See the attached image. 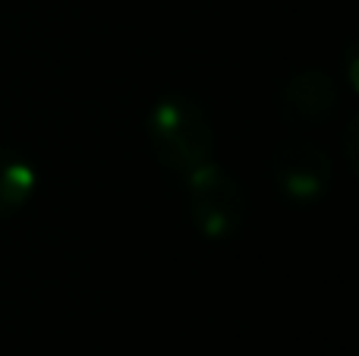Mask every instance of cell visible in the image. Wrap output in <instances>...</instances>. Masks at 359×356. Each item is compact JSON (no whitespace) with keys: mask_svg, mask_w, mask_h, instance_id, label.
I'll return each instance as SVG.
<instances>
[{"mask_svg":"<svg viewBox=\"0 0 359 356\" xmlns=\"http://www.w3.org/2000/svg\"><path fill=\"white\" fill-rule=\"evenodd\" d=\"M189 212L205 240H230L243 231L249 199L243 183L221 164L202 161L186 174Z\"/></svg>","mask_w":359,"mask_h":356,"instance_id":"obj_2","label":"cell"},{"mask_svg":"<svg viewBox=\"0 0 359 356\" xmlns=\"http://www.w3.org/2000/svg\"><path fill=\"white\" fill-rule=\"evenodd\" d=\"M353 132H356V117H353V120H350V126H347V139H353ZM347 158H350V167H353V170H356V164H353V142H350V145H347Z\"/></svg>","mask_w":359,"mask_h":356,"instance_id":"obj_6","label":"cell"},{"mask_svg":"<svg viewBox=\"0 0 359 356\" xmlns=\"http://www.w3.org/2000/svg\"><path fill=\"white\" fill-rule=\"evenodd\" d=\"M271 177L278 193L293 205H316L331 189V155L309 136H290L271 158Z\"/></svg>","mask_w":359,"mask_h":356,"instance_id":"obj_3","label":"cell"},{"mask_svg":"<svg viewBox=\"0 0 359 356\" xmlns=\"http://www.w3.org/2000/svg\"><path fill=\"white\" fill-rule=\"evenodd\" d=\"M35 186H38V174L29 158L0 145V221L22 212L29 205Z\"/></svg>","mask_w":359,"mask_h":356,"instance_id":"obj_5","label":"cell"},{"mask_svg":"<svg viewBox=\"0 0 359 356\" xmlns=\"http://www.w3.org/2000/svg\"><path fill=\"white\" fill-rule=\"evenodd\" d=\"M145 132L155 158L174 174H189L202 161L211 158L215 130L205 104L196 95L170 92L155 101L145 120Z\"/></svg>","mask_w":359,"mask_h":356,"instance_id":"obj_1","label":"cell"},{"mask_svg":"<svg viewBox=\"0 0 359 356\" xmlns=\"http://www.w3.org/2000/svg\"><path fill=\"white\" fill-rule=\"evenodd\" d=\"M337 82L325 69H299L280 88V114L290 123H322L337 107Z\"/></svg>","mask_w":359,"mask_h":356,"instance_id":"obj_4","label":"cell"}]
</instances>
